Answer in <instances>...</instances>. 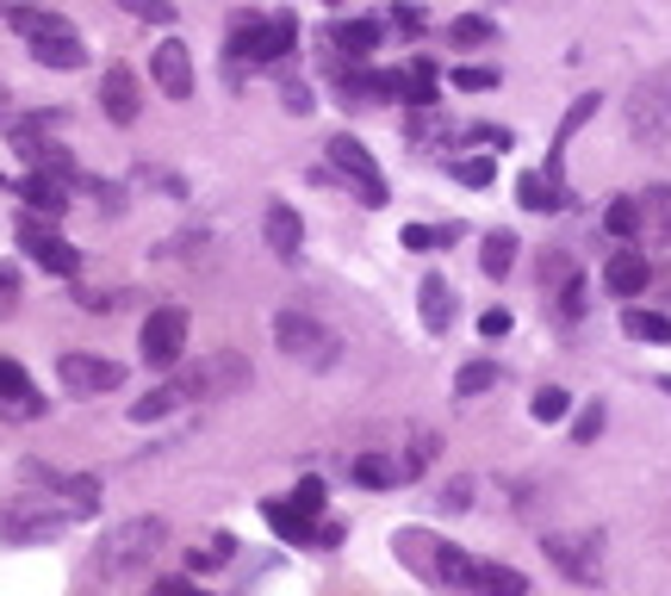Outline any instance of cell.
<instances>
[{
    "label": "cell",
    "mask_w": 671,
    "mask_h": 596,
    "mask_svg": "<svg viewBox=\"0 0 671 596\" xmlns=\"http://www.w3.org/2000/svg\"><path fill=\"white\" fill-rule=\"evenodd\" d=\"M0 417H20V423H38V417H44L38 385L25 379L20 361H0Z\"/></svg>",
    "instance_id": "cell-13"
},
{
    "label": "cell",
    "mask_w": 671,
    "mask_h": 596,
    "mask_svg": "<svg viewBox=\"0 0 671 596\" xmlns=\"http://www.w3.org/2000/svg\"><path fill=\"white\" fill-rule=\"evenodd\" d=\"M336 50H343L348 62H367V50H373V44H380V25L373 20H348V25H336Z\"/></svg>",
    "instance_id": "cell-23"
},
{
    "label": "cell",
    "mask_w": 671,
    "mask_h": 596,
    "mask_svg": "<svg viewBox=\"0 0 671 596\" xmlns=\"http://www.w3.org/2000/svg\"><path fill=\"white\" fill-rule=\"evenodd\" d=\"M441 236L429 231V224H410V231H404V249H436Z\"/></svg>",
    "instance_id": "cell-47"
},
{
    "label": "cell",
    "mask_w": 671,
    "mask_h": 596,
    "mask_svg": "<svg viewBox=\"0 0 671 596\" xmlns=\"http://www.w3.org/2000/svg\"><path fill=\"white\" fill-rule=\"evenodd\" d=\"M162 547H169V522L162 516H131L94 547V572L100 577H131V572H143Z\"/></svg>",
    "instance_id": "cell-1"
},
{
    "label": "cell",
    "mask_w": 671,
    "mask_h": 596,
    "mask_svg": "<svg viewBox=\"0 0 671 596\" xmlns=\"http://www.w3.org/2000/svg\"><path fill=\"white\" fill-rule=\"evenodd\" d=\"M479 268L491 273V280H504V273L517 268V236H510V231H491V236H485V249H479Z\"/></svg>",
    "instance_id": "cell-27"
},
{
    "label": "cell",
    "mask_w": 671,
    "mask_h": 596,
    "mask_svg": "<svg viewBox=\"0 0 671 596\" xmlns=\"http://www.w3.org/2000/svg\"><path fill=\"white\" fill-rule=\"evenodd\" d=\"M150 75H155V87L169 100H193V50L181 38H162L155 44V57H150Z\"/></svg>",
    "instance_id": "cell-11"
},
{
    "label": "cell",
    "mask_w": 671,
    "mask_h": 596,
    "mask_svg": "<svg viewBox=\"0 0 671 596\" xmlns=\"http://www.w3.org/2000/svg\"><path fill=\"white\" fill-rule=\"evenodd\" d=\"M429 460H436V435H417V442H410V454H404V460H398V472H404V479H410V472H423V466H429Z\"/></svg>",
    "instance_id": "cell-39"
},
{
    "label": "cell",
    "mask_w": 671,
    "mask_h": 596,
    "mask_svg": "<svg viewBox=\"0 0 671 596\" xmlns=\"http://www.w3.org/2000/svg\"><path fill=\"white\" fill-rule=\"evenodd\" d=\"M69 522H76V510H57L50 498H20V503L0 510V540H7V547H44V540H57Z\"/></svg>",
    "instance_id": "cell-3"
},
{
    "label": "cell",
    "mask_w": 671,
    "mask_h": 596,
    "mask_svg": "<svg viewBox=\"0 0 671 596\" xmlns=\"http://www.w3.org/2000/svg\"><path fill=\"white\" fill-rule=\"evenodd\" d=\"M348 479L367 484V491H392L404 472H398V460H385V454H361V460H348Z\"/></svg>",
    "instance_id": "cell-20"
},
{
    "label": "cell",
    "mask_w": 671,
    "mask_h": 596,
    "mask_svg": "<svg viewBox=\"0 0 671 596\" xmlns=\"http://www.w3.org/2000/svg\"><path fill=\"white\" fill-rule=\"evenodd\" d=\"M131 20H150V25H174V0H118Z\"/></svg>",
    "instance_id": "cell-37"
},
{
    "label": "cell",
    "mask_w": 671,
    "mask_h": 596,
    "mask_svg": "<svg viewBox=\"0 0 671 596\" xmlns=\"http://www.w3.org/2000/svg\"><path fill=\"white\" fill-rule=\"evenodd\" d=\"M100 106H106L113 125H137V113H143V87H137L131 69H106V75H100Z\"/></svg>",
    "instance_id": "cell-14"
},
{
    "label": "cell",
    "mask_w": 671,
    "mask_h": 596,
    "mask_svg": "<svg viewBox=\"0 0 671 596\" xmlns=\"http://www.w3.org/2000/svg\"><path fill=\"white\" fill-rule=\"evenodd\" d=\"M262 231H268V249L280 255V261H299L305 224H299V212H292V206H268V218H262Z\"/></svg>",
    "instance_id": "cell-16"
},
{
    "label": "cell",
    "mask_w": 671,
    "mask_h": 596,
    "mask_svg": "<svg viewBox=\"0 0 671 596\" xmlns=\"http://www.w3.org/2000/svg\"><path fill=\"white\" fill-rule=\"evenodd\" d=\"M137 342H143V361H150V366H174L181 354H187V311H181V305L150 311Z\"/></svg>",
    "instance_id": "cell-9"
},
{
    "label": "cell",
    "mask_w": 671,
    "mask_h": 596,
    "mask_svg": "<svg viewBox=\"0 0 671 596\" xmlns=\"http://www.w3.org/2000/svg\"><path fill=\"white\" fill-rule=\"evenodd\" d=\"M628 131L640 143H666L671 137V69H652L628 100Z\"/></svg>",
    "instance_id": "cell-6"
},
{
    "label": "cell",
    "mask_w": 671,
    "mask_h": 596,
    "mask_svg": "<svg viewBox=\"0 0 671 596\" xmlns=\"http://www.w3.org/2000/svg\"><path fill=\"white\" fill-rule=\"evenodd\" d=\"M13 305H20V273H13V268H0V317H7Z\"/></svg>",
    "instance_id": "cell-44"
},
{
    "label": "cell",
    "mask_w": 671,
    "mask_h": 596,
    "mask_svg": "<svg viewBox=\"0 0 671 596\" xmlns=\"http://www.w3.org/2000/svg\"><path fill=\"white\" fill-rule=\"evenodd\" d=\"M566 410H572V392H559V385H541L535 398H529V417H535V423H559Z\"/></svg>",
    "instance_id": "cell-31"
},
{
    "label": "cell",
    "mask_w": 671,
    "mask_h": 596,
    "mask_svg": "<svg viewBox=\"0 0 671 596\" xmlns=\"http://www.w3.org/2000/svg\"><path fill=\"white\" fill-rule=\"evenodd\" d=\"M57 379L76 392V398H100V392H118L125 385V366L106 361V354H62Z\"/></svg>",
    "instance_id": "cell-10"
},
{
    "label": "cell",
    "mask_w": 671,
    "mask_h": 596,
    "mask_svg": "<svg viewBox=\"0 0 671 596\" xmlns=\"http://www.w3.org/2000/svg\"><path fill=\"white\" fill-rule=\"evenodd\" d=\"M436 577L448 584V591L473 596V584H479V559H466L461 547H441V553H436Z\"/></svg>",
    "instance_id": "cell-19"
},
{
    "label": "cell",
    "mask_w": 671,
    "mask_h": 596,
    "mask_svg": "<svg viewBox=\"0 0 671 596\" xmlns=\"http://www.w3.org/2000/svg\"><path fill=\"white\" fill-rule=\"evenodd\" d=\"M155 596H193V584H187V577H162V584H155Z\"/></svg>",
    "instance_id": "cell-50"
},
{
    "label": "cell",
    "mask_w": 671,
    "mask_h": 596,
    "mask_svg": "<svg viewBox=\"0 0 671 596\" xmlns=\"http://www.w3.org/2000/svg\"><path fill=\"white\" fill-rule=\"evenodd\" d=\"M292 510H299V516H311V522H317V516H324V479H299V491H292Z\"/></svg>",
    "instance_id": "cell-36"
},
{
    "label": "cell",
    "mask_w": 671,
    "mask_h": 596,
    "mask_svg": "<svg viewBox=\"0 0 671 596\" xmlns=\"http://www.w3.org/2000/svg\"><path fill=\"white\" fill-rule=\"evenodd\" d=\"M62 491H69V510H76V516H94L100 510V479H62Z\"/></svg>",
    "instance_id": "cell-35"
},
{
    "label": "cell",
    "mask_w": 671,
    "mask_h": 596,
    "mask_svg": "<svg viewBox=\"0 0 671 596\" xmlns=\"http://www.w3.org/2000/svg\"><path fill=\"white\" fill-rule=\"evenodd\" d=\"M498 385V366L491 361H466L461 373H454V398H479V392H491Z\"/></svg>",
    "instance_id": "cell-30"
},
{
    "label": "cell",
    "mask_w": 671,
    "mask_h": 596,
    "mask_svg": "<svg viewBox=\"0 0 671 596\" xmlns=\"http://www.w3.org/2000/svg\"><path fill=\"white\" fill-rule=\"evenodd\" d=\"M622 336H634V342H671V317L628 305V311H622Z\"/></svg>",
    "instance_id": "cell-25"
},
{
    "label": "cell",
    "mask_w": 671,
    "mask_h": 596,
    "mask_svg": "<svg viewBox=\"0 0 671 596\" xmlns=\"http://www.w3.org/2000/svg\"><path fill=\"white\" fill-rule=\"evenodd\" d=\"M299 50V13H274L268 20V62L292 57Z\"/></svg>",
    "instance_id": "cell-29"
},
{
    "label": "cell",
    "mask_w": 671,
    "mask_h": 596,
    "mask_svg": "<svg viewBox=\"0 0 671 596\" xmlns=\"http://www.w3.org/2000/svg\"><path fill=\"white\" fill-rule=\"evenodd\" d=\"M262 516H268V528H274V535H280V540H292V547H305V540L317 535V522H311V516H299L292 503H268Z\"/></svg>",
    "instance_id": "cell-22"
},
{
    "label": "cell",
    "mask_w": 671,
    "mask_h": 596,
    "mask_svg": "<svg viewBox=\"0 0 671 596\" xmlns=\"http://www.w3.org/2000/svg\"><path fill=\"white\" fill-rule=\"evenodd\" d=\"M324 150H329V168H336V174L348 180V187H355V199L380 212V206H385V174H380V162L367 155L361 137H348V131H343V137H329Z\"/></svg>",
    "instance_id": "cell-5"
},
{
    "label": "cell",
    "mask_w": 671,
    "mask_h": 596,
    "mask_svg": "<svg viewBox=\"0 0 671 596\" xmlns=\"http://www.w3.org/2000/svg\"><path fill=\"white\" fill-rule=\"evenodd\" d=\"M603 231L622 236V243L647 231V218H640V199H634V192H628V199H610V212H603Z\"/></svg>",
    "instance_id": "cell-26"
},
{
    "label": "cell",
    "mask_w": 671,
    "mask_h": 596,
    "mask_svg": "<svg viewBox=\"0 0 671 596\" xmlns=\"http://www.w3.org/2000/svg\"><path fill=\"white\" fill-rule=\"evenodd\" d=\"M392 25H398V32H423V13L417 7H392Z\"/></svg>",
    "instance_id": "cell-48"
},
{
    "label": "cell",
    "mask_w": 671,
    "mask_h": 596,
    "mask_svg": "<svg viewBox=\"0 0 671 596\" xmlns=\"http://www.w3.org/2000/svg\"><path fill=\"white\" fill-rule=\"evenodd\" d=\"M466 137H473V143H491V155H498V150H510V131H498V125H473Z\"/></svg>",
    "instance_id": "cell-46"
},
{
    "label": "cell",
    "mask_w": 671,
    "mask_h": 596,
    "mask_svg": "<svg viewBox=\"0 0 671 596\" xmlns=\"http://www.w3.org/2000/svg\"><path fill=\"white\" fill-rule=\"evenodd\" d=\"M498 38V25L485 20V13H461V20H448V44H466V50H473V44H491Z\"/></svg>",
    "instance_id": "cell-28"
},
{
    "label": "cell",
    "mask_w": 671,
    "mask_h": 596,
    "mask_svg": "<svg viewBox=\"0 0 671 596\" xmlns=\"http://www.w3.org/2000/svg\"><path fill=\"white\" fill-rule=\"evenodd\" d=\"M7 25L32 44V57L50 62V69H81L88 62V44L76 38V25L62 20V13H38V7H13Z\"/></svg>",
    "instance_id": "cell-2"
},
{
    "label": "cell",
    "mask_w": 671,
    "mask_h": 596,
    "mask_svg": "<svg viewBox=\"0 0 671 596\" xmlns=\"http://www.w3.org/2000/svg\"><path fill=\"white\" fill-rule=\"evenodd\" d=\"M20 199L25 206H32V212H50V218H62L69 212V192H62V180H50V174H25L20 180Z\"/></svg>",
    "instance_id": "cell-18"
},
{
    "label": "cell",
    "mask_w": 671,
    "mask_h": 596,
    "mask_svg": "<svg viewBox=\"0 0 671 596\" xmlns=\"http://www.w3.org/2000/svg\"><path fill=\"white\" fill-rule=\"evenodd\" d=\"M410 137H417V143H448V137H454V125H448V118H436V106H423V113H410Z\"/></svg>",
    "instance_id": "cell-34"
},
{
    "label": "cell",
    "mask_w": 671,
    "mask_h": 596,
    "mask_svg": "<svg viewBox=\"0 0 671 596\" xmlns=\"http://www.w3.org/2000/svg\"><path fill=\"white\" fill-rule=\"evenodd\" d=\"M20 249L32 255V261H38L44 273H57V280L81 273V249L57 231V224H44L38 212H25V218H20Z\"/></svg>",
    "instance_id": "cell-7"
},
{
    "label": "cell",
    "mask_w": 671,
    "mask_h": 596,
    "mask_svg": "<svg viewBox=\"0 0 671 596\" xmlns=\"http://www.w3.org/2000/svg\"><path fill=\"white\" fill-rule=\"evenodd\" d=\"M517 199L529 206V212H559V206H566V187H559V180H547V174H522V180H517Z\"/></svg>",
    "instance_id": "cell-21"
},
{
    "label": "cell",
    "mask_w": 671,
    "mask_h": 596,
    "mask_svg": "<svg viewBox=\"0 0 671 596\" xmlns=\"http://www.w3.org/2000/svg\"><path fill=\"white\" fill-rule=\"evenodd\" d=\"M479 336H485V342H498V336H510V311H485V317H479Z\"/></svg>",
    "instance_id": "cell-41"
},
{
    "label": "cell",
    "mask_w": 671,
    "mask_h": 596,
    "mask_svg": "<svg viewBox=\"0 0 671 596\" xmlns=\"http://www.w3.org/2000/svg\"><path fill=\"white\" fill-rule=\"evenodd\" d=\"M541 547H547V559H554L566 577H578V584H591L597 565H603V553H597V535H547Z\"/></svg>",
    "instance_id": "cell-12"
},
{
    "label": "cell",
    "mask_w": 671,
    "mask_h": 596,
    "mask_svg": "<svg viewBox=\"0 0 671 596\" xmlns=\"http://www.w3.org/2000/svg\"><path fill=\"white\" fill-rule=\"evenodd\" d=\"M311 106H317V100H311V87H305V81H287V113H299V118H305Z\"/></svg>",
    "instance_id": "cell-45"
},
{
    "label": "cell",
    "mask_w": 671,
    "mask_h": 596,
    "mask_svg": "<svg viewBox=\"0 0 671 596\" xmlns=\"http://www.w3.org/2000/svg\"><path fill=\"white\" fill-rule=\"evenodd\" d=\"M417 299H423L417 311H423V329H429V336H441V329L454 324V287H448L441 273H429V280H423Z\"/></svg>",
    "instance_id": "cell-17"
},
{
    "label": "cell",
    "mask_w": 671,
    "mask_h": 596,
    "mask_svg": "<svg viewBox=\"0 0 671 596\" xmlns=\"http://www.w3.org/2000/svg\"><path fill=\"white\" fill-rule=\"evenodd\" d=\"M454 87H461V94H491V87H498V69H479V62H473V69H454Z\"/></svg>",
    "instance_id": "cell-38"
},
{
    "label": "cell",
    "mask_w": 671,
    "mask_h": 596,
    "mask_svg": "<svg viewBox=\"0 0 671 596\" xmlns=\"http://www.w3.org/2000/svg\"><path fill=\"white\" fill-rule=\"evenodd\" d=\"M243 385H250V361H243L236 348H211V354H199V361L174 379V392H181V398H231Z\"/></svg>",
    "instance_id": "cell-4"
},
{
    "label": "cell",
    "mask_w": 671,
    "mask_h": 596,
    "mask_svg": "<svg viewBox=\"0 0 671 596\" xmlns=\"http://www.w3.org/2000/svg\"><path fill=\"white\" fill-rule=\"evenodd\" d=\"M647 280H652L647 249H615L610 261H603V287H610L615 299H634V292H647Z\"/></svg>",
    "instance_id": "cell-15"
},
{
    "label": "cell",
    "mask_w": 671,
    "mask_h": 596,
    "mask_svg": "<svg viewBox=\"0 0 671 596\" xmlns=\"http://www.w3.org/2000/svg\"><path fill=\"white\" fill-rule=\"evenodd\" d=\"M174 405H181V392L162 385V392H150V398H137V405H131V423H155V417H169Z\"/></svg>",
    "instance_id": "cell-33"
},
{
    "label": "cell",
    "mask_w": 671,
    "mask_h": 596,
    "mask_svg": "<svg viewBox=\"0 0 671 596\" xmlns=\"http://www.w3.org/2000/svg\"><path fill=\"white\" fill-rule=\"evenodd\" d=\"M597 435H603V405H585L578 410V423H572V442L585 447V442H597Z\"/></svg>",
    "instance_id": "cell-40"
},
{
    "label": "cell",
    "mask_w": 671,
    "mask_h": 596,
    "mask_svg": "<svg viewBox=\"0 0 671 596\" xmlns=\"http://www.w3.org/2000/svg\"><path fill=\"white\" fill-rule=\"evenodd\" d=\"M0 192H7V174H0Z\"/></svg>",
    "instance_id": "cell-51"
},
{
    "label": "cell",
    "mask_w": 671,
    "mask_h": 596,
    "mask_svg": "<svg viewBox=\"0 0 671 596\" xmlns=\"http://www.w3.org/2000/svg\"><path fill=\"white\" fill-rule=\"evenodd\" d=\"M343 535H348L343 522H317V535H311V540H317V547H336V540H343Z\"/></svg>",
    "instance_id": "cell-49"
},
{
    "label": "cell",
    "mask_w": 671,
    "mask_h": 596,
    "mask_svg": "<svg viewBox=\"0 0 671 596\" xmlns=\"http://www.w3.org/2000/svg\"><path fill=\"white\" fill-rule=\"evenodd\" d=\"M441 503H448V510L461 516L466 503H473V479H448V491H441Z\"/></svg>",
    "instance_id": "cell-43"
},
{
    "label": "cell",
    "mask_w": 671,
    "mask_h": 596,
    "mask_svg": "<svg viewBox=\"0 0 671 596\" xmlns=\"http://www.w3.org/2000/svg\"><path fill=\"white\" fill-rule=\"evenodd\" d=\"M559 311H566V317H585V280H566V287H559Z\"/></svg>",
    "instance_id": "cell-42"
},
{
    "label": "cell",
    "mask_w": 671,
    "mask_h": 596,
    "mask_svg": "<svg viewBox=\"0 0 671 596\" xmlns=\"http://www.w3.org/2000/svg\"><path fill=\"white\" fill-rule=\"evenodd\" d=\"M473 596H529V577H522L517 565H479Z\"/></svg>",
    "instance_id": "cell-24"
},
{
    "label": "cell",
    "mask_w": 671,
    "mask_h": 596,
    "mask_svg": "<svg viewBox=\"0 0 671 596\" xmlns=\"http://www.w3.org/2000/svg\"><path fill=\"white\" fill-rule=\"evenodd\" d=\"M491 174H498V155H461V162H454V180H461V187H491Z\"/></svg>",
    "instance_id": "cell-32"
},
{
    "label": "cell",
    "mask_w": 671,
    "mask_h": 596,
    "mask_svg": "<svg viewBox=\"0 0 671 596\" xmlns=\"http://www.w3.org/2000/svg\"><path fill=\"white\" fill-rule=\"evenodd\" d=\"M274 342L287 348L292 361H311V366L336 361V336H329L317 317H305V311H280V317H274Z\"/></svg>",
    "instance_id": "cell-8"
}]
</instances>
